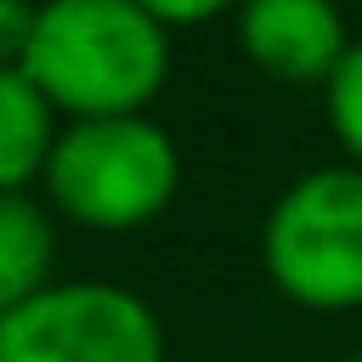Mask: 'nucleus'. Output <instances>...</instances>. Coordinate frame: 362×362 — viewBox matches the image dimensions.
<instances>
[{"label": "nucleus", "instance_id": "9b49d317", "mask_svg": "<svg viewBox=\"0 0 362 362\" xmlns=\"http://www.w3.org/2000/svg\"><path fill=\"white\" fill-rule=\"evenodd\" d=\"M345 362H362V345H356V351H351V356H345Z\"/></svg>", "mask_w": 362, "mask_h": 362}, {"label": "nucleus", "instance_id": "6e6552de", "mask_svg": "<svg viewBox=\"0 0 362 362\" xmlns=\"http://www.w3.org/2000/svg\"><path fill=\"white\" fill-rule=\"evenodd\" d=\"M322 102H328V130H334L345 164H362V40L345 45L339 68L322 85Z\"/></svg>", "mask_w": 362, "mask_h": 362}, {"label": "nucleus", "instance_id": "423d86ee", "mask_svg": "<svg viewBox=\"0 0 362 362\" xmlns=\"http://www.w3.org/2000/svg\"><path fill=\"white\" fill-rule=\"evenodd\" d=\"M57 136L62 124L51 96L23 68H0V192H28L34 181H45Z\"/></svg>", "mask_w": 362, "mask_h": 362}, {"label": "nucleus", "instance_id": "f03ea898", "mask_svg": "<svg viewBox=\"0 0 362 362\" xmlns=\"http://www.w3.org/2000/svg\"><path fill=\"white\" fill-rule=\"evenodd\" d=\"M181 192V147L147 113L68 119L51 164L45 198L62 221L85 232H136L158 221Z\"/></svg>", "mask_w": 362, "mask_h": 362}, {"label": "nucleus", "instance_id": "1a4fd4ad", "mask_svg": "<svg viewBox=\"0 0 362 362\" xmlns=\"http://www.w3.org/2000/svg\"><path fill=\"white\" fill-rule=\"evenodd\" d=\"M34 17H40V0H0V68H23Z\"/></svg>", "mask_w": 362, "mask_h": 362}, {"label": "nucleus", "instance_id": "7ed1b4c3", "mask_svg": "<svg viewBox=\"0 0 362 362\" xmlns=\"http://www.w3.org/2000/svg\"><path fill=\"white\" fill-rule=\"evenodd\" d=\"M266 277L305 311L362 305V164L305 170L260 226Z\"/></svg>", "mask_w": 362, "mask_h": 362}, {"label": "nucleus", "instance_id": "39448f33", "mask_svg": "<svg viewBox=\"0 0 362 362\" xmlns=\"http://www.w3.org/2000/svg\"><path fill=\"white\" fill-rule=\"evenodd\" d=\"M243 57L283 85H328L351 34L334 0H243L238 6Z\"/></svg>", "mask_w": 362, "mask_h": 362}, {"label": "nucleus", "instance_id": "f257e3e1", "mask_svg": "<svg viewBox=\"0 0 362 362\" xmlns=\"http://www.w3.org/2000/svg\"><path fill=\"white\" fill-rule=\"evenodd\" d=\"M23 74L68 119L147 113L170 79V28L136 0H40Z\"/></svg>", "mask_w": 362, "mask_h": 362}, {"label": "nucleus", "instance_id": "0eeeda50", "mask_svg": "<svg viewBox=\"0 0 362 362\" xmlns=\"http://www.w3.org/2000/svg\"><path fill=\"white\" fill-rule=\"evenodd\" d=\"M57 226L51 209L28 192H0V317L45 294L57 277Z\"/></svg>", "mask_w": 362, "mask_h": 362}, {"label": "nucleus", "instance_id": "9d476101", "mask_svg": "<svg viewBox=\"0 0 362 362\" xmlns=\"http://www.w3.org/2000/svg\"><path fill=\"white\" fill-rule=\"evenodd\" d=\"M136 6H147L164 28H198V23H215V17L238 11L243 0H136Z\"/></svg>", "mask_w": 362, "mask_h": 362}, {"label": "nucleus", "instance_id": "20e7f679", "mask_svg": "<svg viewBox=\"0 0 362 362\" xmlns=\"http://www.w3.org/2000/svg\"><path fill=\"white\" fill-rule=\"evenodd\" d=\"M0 362H164V328L136 288L51 283L0 317Z\"/></svg>", "mask_w": 362, "mask_h": 362}]
</instances>
